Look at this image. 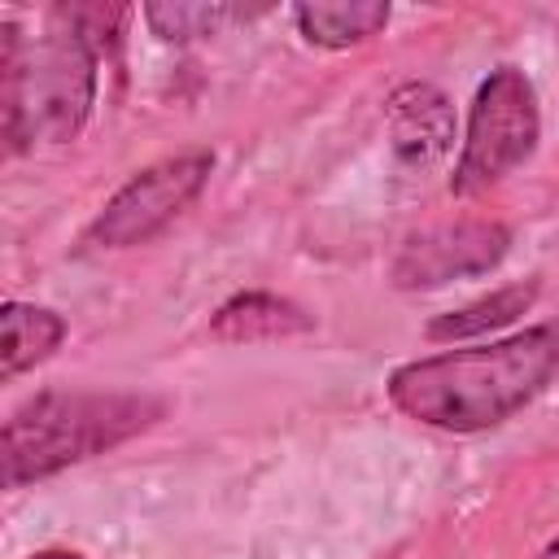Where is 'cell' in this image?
<instances>
[{"instance_id":"cell-1","label":"cell","mask_w":559,"mask_h":559,"mask_svg":"<svg viewBox=\"0 0 559 559\" xmlns=\"http://www.w3.org/2000/svg\"><path fill=\"white\" fill-rule=\"evenodd\" d=\"M559 376V319L498 336L489 345L445 349L389 371L393 411L441 432H485L524 411Z\"/></svg>"},{"instance_id":"cell-2","label":"cell","mask_w":559,"mask_h":559,"mask_svg":"<svg viewBox=\"0 0 559 559\" xmlns=\"http://www.w3.org/2000/svg\"><path fill=\"white\" fill-rule=\"evenodd\" d=\"M100 52L66 22L48 35H22L0 22V131L9 153L70 144L96 105Z\"/></svg>"},{"instance_id":"cell-3","label":"cell","mask_w":559,"mask_h":559,"mask_svg":"<svg viewBox=\"0 0 559 559\" xmlns=\"http://www.w3.org/2000/svg\"><path fill=\"white\" fill-rule=\"evenodd\" d=\"M162 415L166 402L153 393H35L4 419V485L22 489L31 480L57 476L61 467L118 450L122 441L148 432Z\"/></svg>"},{"instance_id":"cell-4","label":"cell","mask_w":559,"mask_h":559,"mask_svg":"<svg viewBox=\"0 0 559 559\" xmlns=\"http://www.w3.org/2000/svg\"><path fill=\"white\" fill-rule=\"evenodd\" d=\"M537 140H542V109L533 79L520 66H493L472 96L450 192L480 197L498 188L537 153Z\"/></svg>"},{"instance_id":"cell-5","label":"cell","mask_w":559,"mask_h":559,"mask_svg":"<svg viewBox=\"0 0 559 559\" xmlns=\"http://www.w3.org/2000/svg\"><path fill=\"white\" fill-rule=\"evenodd\" d=\"M210 170H214L210 148H188V153H170L162 162H148L105 201V210L87 223L79 245L96 249V253L148 245L201 197V188L210 183Z\"/></svg>"},{"instance_id":"cell-6","label":"cell","mask_w":559,"mask_h":559,"mask_svg":"<svg viewBox=\"0 0 559 559\" xmlns=\"http://www.w3.org/2000/svg\"><path fill=\"white\" fill-rule=\"evenodd\" d=\"M511 249V231L498 218H450L411 231L393 262L389 284L402 293H432L454 280H472L493 271Z\"/></svg>"},{"instance_id":"cell-7","label":"cell","mask_w":559,"mask_h":559,"mask_svg":"<svg viewBox=\"0 0 559 559\" xmlns=\"http://www.w3.org/2000/svg\"><path fill=\"white\" fill-rule=\"evenodd\" d=\"M384 122H389V157L393 175L406 188H424L450 157L454 148V105L441 87L432 83H402L384 100Z\"/></svg>"},{"instance_id":"cell-8","label":"cell","mask_w":559,"mask_h":559,"mask_svg":"<svg viewBox=\"0 0 559 559\" xmlns=\"http://www.w3.org/2000/svg\"><path fill=\"white\" fill-rule=\"evenodd\" d=\"M314 328V314H306L297 301L280 293H236L223 301L210 319V336L223 345H249V341H284Z\"/></svg>"},{"instance_id":"cell-9","label":"cell","mask_w":559,"mask_h":559,"mask_svg":"<svg viewBox=\"0 0 559 559\" xmlns=\"http://www.w3.org/2000/svg\"><path fill=\"white\" fill-rule=\"evenodd\" d=\"M293 22L301 39L314 48H354L389 26V4L384 0H314V4H297Z\"/></svg>"},{"instance_id":"cell-10","label":"cell","mask_w":559,"mask_h":559,"mask_svg":"<svg viewBox=\"0 0 559 559\" xmlns=\"http://www.w3.org/2000/svg\"><path fill=\"white\" fill-rule=\"evenodd\" d=\"M66 341V319L48 306L31 301H4L0 310V376L13 380L44 362Z\"/></svg>"},{"instance_id":"cell-11","label":"cell","mask_w":559,"mask_h":559,"mask_svg":"<svg viewBox=\"0 0 559 559\" xmlns=\"http://www.w3.org/2000/svg\"><path fill=\"white\" fill-rule=\"evenodd\" d=\"M537 280H524V284H507V288H493L489 297L480 301H467L459 310H445L437 319H428L424 336L428 341H467V336H485V332H498V328H511L520 314L533 310L537 301Z\"/></svg>"},{"instance_id":"cell-12","label":"cell","mask_w":559,"mask_h":559,"mask_svg":"<svg viewBox=\"0 0 559 559\" xmlns=\"http://www.w3.org/2000/svg\"><path fill=\"white\" fill-rule=\"evenodd\" d=\"M262 9H236V4H144V22L166 44H188L201 35H218L227 22H245Z\"/></svg>"},{"instance_id":"cell-13","label":"cell","mask_w":559,"mask_h":559,"mask_svg":"<svg viewBox=\"0 0 559 559\" xmlns=\"http://www.w3.org/2000/svg\"><path fill=\"white\" fill-rule=\"evenodd\" d=\"M26 559H83L79 550H35V555H26Z\"/></svg>"},{"instance_id":"cell-14","label":"cell","mask_w":559,"mask_h":559,"mask_svg":"<svg viewBox=\"0 0 559 559\" xmlns=\"http://www.w3.org/2000/svg\"><path fill=\"white\" fill-rule=\"evenodd\" d=\"M537 559H559V537H555V542H550V546H546Z\"/></svg>"}]
</instances>
